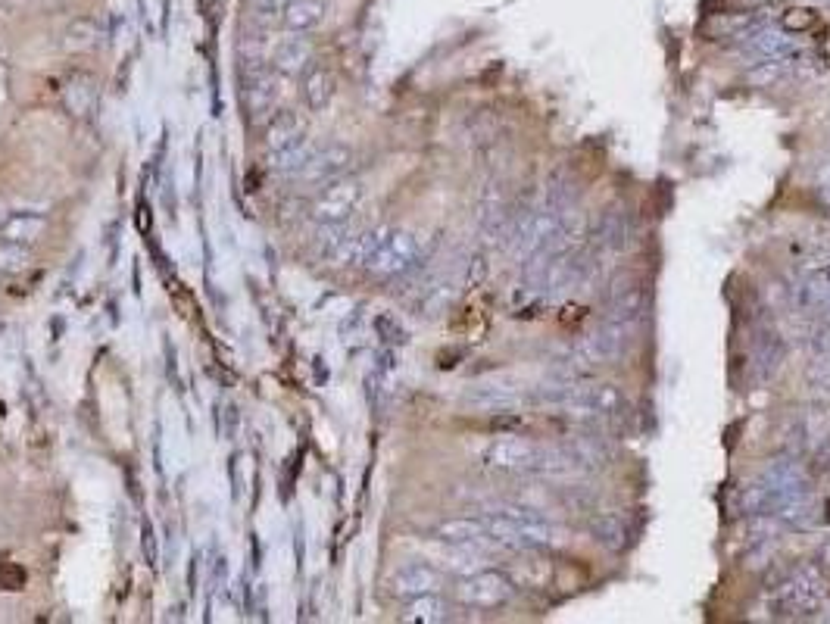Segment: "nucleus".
<instances>
[{
  "label": "nucleus",
  "mask_w": 830,
  "mask_h": 624,
  "mask_svg": "<svg viewBox=\"0 0 830 624\" xmlns=\"http://www.w3.org/2000/svg\"><path fill=\"white\" fill-rule=\"evenodd\" d=\"M787 66H790V57H784V60H765V63H759L756 69L749 72V85H756V88H771L777 78H781L784 72H787Z\"/></svg>",
  "instance_id": "nucleus-27"
},
{
  "label": "nucleus",
  "mask_w": 830,
  "mask_h": 624,
  "mask_svg": "<svg viewBox=\"0 0 830 624\" xmlns=\"http://www.w3.org/2000/svg\"><path fill=\"white\" fill-rule=\"evenodd\" d=\"M512 596V584L503 571L481 568L469 578H459L456 584V600L469 609H500Z\"/></svg>",
  "instance_id": "nucleus-5"
},
{
  "label": "nucleus",
  "mask_w": 830,
  "mask_h": 624,
  "mask_svg": "<svg viewBox=\"0 0 830 624\" xmlns=\"http://www.w3.org/2000/svg\"><path fill=\"white\" fill-rule=\"evenodd\" d=\"M362 197H366V185H362L359 178L337 175V178L325 181V188L316 194L313 206H309V216H313L316 225L350 222L353 213L359 210Z\"/></svg>",
  "instance_id": "nucleus-4"
},
{
  "label": "nucleus",
  "mask_w": 830,
  "mask_h": 624,
  "mask_svg": "<svg viewBox=\"0 0 830 624\" xmlns=\"http://www.w3.org/2000/svg\"><path fill=\"white\" fill-rule=\"evenodd\" d=\"M334 94H337V78L328 69H313L303 78V97H306V107L313 113H322L334 100Z\"/></svg>",
  "instance_id": "nucleus-21"
},
{
  "label": "nucleus",
  "mask_w": 830,
  "mask_h": 624,
  "mask_svg": "<svg viewBox=\"0 0 830 624\" xmlns=\"http://www.w3.org/2000/svg\"><path fill=\"white\" fill-rule=\"evenodd\" d=\"M465 403H472L478 409H494V412H506V409H518L528 403V394L512 381H478L465 390Z\"/></svg>",
  "instance_id": "nucleus-10"
},
{
  "label": "nucleus",
  "mask_w": 830,
  "mask_h": 624,
  "mask_svg": "<svg viewBox=\"0 0 830 624\" xmlns=\"http://www.w3.org/2000/svg\"><path fill=\"white\" fill-rule=\"evenodd\" d=\"M827 600V578L818 565H799L777 593V609L790 618L815 615Z\"/></svg>",
  "instance_id": "nucleus-3"
},
{
  "label": "nucleus",
  "mask_w": 830,
  "mask_h": 624,
  "mask_svg": "<svg viewBox=\"0 0 830 624\" xmlns=\"http://www.w3.org/2000/svg\"><path fill=\"white\" fill-rule=\"evenodd\" d=\"M640 278L634 275V272H618V275H612V281H609V291H606V303L609 300H615V297H621V294H628V291H634V288H640Z\"/></svg>",
  "instance_id": "nucleus-30"
},
{
  "label": "nucleus",
  "mask_w": 830,
  "mask_h": 624,
  "mask_svg": "<svg viewBox=\"0 0 830 624\" xmlns=\"http://www.w3.org/2000/svg\"><path fill=\"white\" fill-rule=\"evenodd\" d=\"M646 316V291L643 284L628 294H621L615 300H609V322H618V325H637L640 319Z\"/></svg>",
  "instance_id": "nucleus-24"
},
{
  "label": "nucleus",
  "mask_w": 830,
  "mask_h": 624,
  "mask_svg": "<svg viewBox=\"0 0 830 624\" xmlns=\"http://www.w3.org/2000/svg\"><path fill=\"white\" fill-rule=\"evenodd\" d=\"M32 266V247H22L13 241H0V272L19 275Z\"/></svg>",
  "instance_id": "nucleus-25"
},
{
  "label": "nucleus",
  "mask_w": 830,
  "mask_h": 624,
  "mask_svg": "<svg viewBox=\"0 0 830 624\" xmlns=\"http://www.w3.org/2000/svg\"><path fill=\"white\" fill-rule=\"evenodd\" d=\"M313 63V44L303 35H278L269 38V66L278 69L281 75H300Z\"/></svg>",
  "instance_id": "nucleus-9"
},
{
  "label": "nucleus",
  "mask_w": 830,
  "mask_h": 624,
  "mask_svg": "<svg viewBox=\"0 0 830 624\" xmlns=\"http://www.w3.org/2000/svg\"><path fill=\"white\" fill-rule=\"evenodd\" d=\"M590 537L609 553H625L631 543V531L625 525V518L615 512H600L596 518H590Z\"/></svg>",
  "instance_id": "nucleus-16"
},
{
  "label": "nucleus",
  "mask_w": 830,
  "mask_h": 624,
  "mask_svg": "<svg viewBox=\"0 0 830 624\" xmlns=\"http://www.w3.org/2000/svg\"><path fill=\"white\" fill-rule=\"evenodd\" d=\"M575 203H578V181L568 172H553L540 206H547L553 213H565V210H572Z\"/></svg>",
  "instance_id": "nucleus-23"
},
{
  "label": "nucleus",
  "mask_w": 830,
  "mask_h": 624,
  "mask_svg": "<svg viewBox=\"0 0 830 624\" xmlns=\"http://www.w3.org/2000/svg\"><path fill=\"white\" fill-rule=\"evenodd\" d=\"M440 587H444V575L428 562H406L391 578V590L400 600H412V596L422 593H440Z\"/></svg>",
  "instance_id": "nucleus-11"
},
{
  "label": "nucleus",
  "mask_w": 830,
  "mask_h": 624,
  "mask_svg": "<svg viewBox=\"0 0 830 624\" xmlns=\"http://www.w3.org/2000/svg\"><path fill=\"white\" fill-rule=\"evenodd\" d=\"M431 534L437 543H469V546L494 543L487 534L484 518H447V522L434 525Z\"/></svg>",
  "instance_id": "nucleus-15"
},
{
  "label": "nucleus",
  "mask_w": 830,
  "mask_h": 624,
  "mask_svg": "<svg viewBox=\"0 0 830 624\" xmlns=\"http://www.w3.org/2000/svg\"><path fill=\"white\" fill-rule=\"evenodd\" d=\"M494 428L497 431H506V434H525L531 428V419L515 409H506V412H497L494 415Z\"/></svg>",
  "instance_id": "nucleus-29"
},
{
  "label": "nucleus",
  "mask_w": 830,
  "mask_h": 624,
  "mask_svg": "<svg viewBox=\"0 0 830 624\" xmlns=\"http://www.w3.org/2000/svg\"><path fill=\"white\" fill-rule=\"evenodd\" d=\"M821 565H824V568H830V540L821 546Z\"/></svg>",
  "instance_id": "nucleus-35"
},
{
  "label": "nucleus",
  "mask_w": 830,
  "mask_h": 624,
  "mask_svg": "<svg viewBox=\"0 0 830 624\" xmlns=\"http://www.w3.org/2000/svg\"><path fill=\"white\" fill-rule=\"evenodd\" d=\"M437 562L456 578H469L484 568V556L478 553V546H469V543H440Z\"/></svg>",
  "instance_id": "nucleus-17"
},
{
  "label": "nucleus",
  "mask_w": 830,
  "mask_h": 624,
  "mask_svg": "<svg viewBox=\"0 0 830 624\" xmlns=\"http://www.w3.org/2000/svg\"><path fill=\"white\" fill-rule=\"evenodd\" d=\"M22 4H29V0H0V7H22Z\"/></svg>",
  "instance_id": "nucleus-36"
},
{
  "label": "nucleus",
  "mask_w": 830,
  "mask_h": 624,
  "mask_svg": "<svg viewBox=\"0 0 830 624\" xmlns=\"http://www.w3.org/2000/svg\"><path fill=\"white\" fill-rule=\"evenodd\" d=\"M781 366H784V341L771 325H765L756 331V344H752V369H756V381H771Z\"/></svg>",
  "instance_id": "nucleus-14"
},
{
  "label": "nucleus",
  "mask_w": 830,
  "mask_h": 624,
  "mask_svg": "<svg viewBox=\"0 0 830 624\" xmlns=\"http://www.w3.org/2000/svg\"><path fill=\"white\" fill-rule=\"evenodd\" d=\"M10 216H13V213H10V206H7V200H4V197H0V231H4V225L10 222Z\"/></svg>",
  "instance_id": "nucleus-34"
},
{
  "label": "nucleus",
  "mask_w": 830,
  "mask_h": 624,
  "mask_svg": "<svg viewBox=\"0 0 830 624\" xmlns=\"http://www.w3.org/2000/svg\"><path fill=\"white\" fill-rule=\"evenodd\" d=\"M815 194H818V200L830 210V163H824V166L815 172Z\"/></svg>",
  "instance_id": "nucleus-32"
},
{
  "label": "nucleus",
  "mask_w": 830,
  "mask_h": 624,
  "mask_svg": "<svg viewBox=\"0 0 830 624\" xmlns=\"http://www.w3.org/2000/svg\"><path fill=\"white\" fill-rule=\"evenodd\" d=\"M353 163V150L347 144H322V147H313L306 156V163L300 166V172L294 178L300 181H309V185H325V181L344 175Z\"/></svg>",
  "instance_id": "nucleus-6"
},
{
  "label": "nucleus",
  "mask_w": 830,
  "mask_h": 624,
  "mask_svg": "<svg viewBox=\"0 0 830 624\" xmlns=\"http://www.w3.org/2000/svg\"><path fill=\"white\" fill-rule=\"evenodd\" d=\"M253 7H256V16H259V19H266V22H278L281 7H284V0H253Z\"/></svg>",
  "instance_id": "nucleus-33"
},
{
  "label": "nucleus",
  "mask_w": 830,
  "mask_h": 624,
  "mask_svg": "<svg viewBox=\"0 0 830 624\" xmlns=\"http://www.w3.org/2000/svg\"><path fill=\"white\" fill-rule=\"evenodd\" d=\"M815 25H818V13H815V10H802V7H796V10H787V13L781 16V29H784L787 35L812 32Z\"/></svg>",
  "instance_id": "nucleus-28"
},
{
  "label": "nucleus",
  "mask_w": 830,
  "mask_h": 624,
  "mask_svg": "<svg viewBox=\"0 0 830 624\" xmlns=\"http://www.w3.org/2000/svg\"><path fill=\"white\" fill-rule=\"evenodd\" d=\"M47 228V219L38 216V213H13L10 222L4 225V241H13V244H22V247H32L41 241V234Z\"/></svg>",
  "instance_id": "nucleus-22"
},
{
  "label": "nucleus",
  "mask_w": 830,
  "mask_h": 624,
  "mask_svg": "<svg viewBox=\"0 0 830 624\" xmlns=\"http://www.w3.org/2000/svg\"><path fill=\"white\" fill-rule=\"evenodd\" d=\"M66 50H91L97 44V25L94 19H72L66 29Z\"/></svg>",
  "instance_id": "nucleus-26"
},
{
  "label": "nucleus",
  "mask_w": 830,
  "mask_h": 624,
  "mask_svg": "<svg viewBox=\"0 0 830 624\" xmlns=\"http://www.w3.org/2000/svg\"><path fill=\"white\" fill-rule=\"evenodd\" d=\"M331 19V4L328 0H284L278 25L284 32L294 35H313L325 29Z\"/></svg>",
  "instance_id": "nucleus-8"
},
{
  "label": "nucleus",
  "mask_w": 830,
  "mask_h": 624,
  "mask_svg": "<svg viewBox=\"0 0 830 624\" xmlns=\"http://www.w3.org/2000/svg\"><path fill=\"white\" fill-rule=\"evenodd\" d=\"M500 512L509 518V522L518 531H522V537L528 540L531 550H556V546L562 543V531L553 522H547V518H543L540 512H534L528 506H515V503L503 506Z\"/></svg>",
  "instance_id": "nucleus-7"
},
{
  "label": "nucleus",
  "mask_w": 830,
  "mask_h": 624,
  "mask_svg": "<svg viewBox=\"0 0 830 624\" xmlns=\"http://www.w3.org/2000/svg\"><path fill=\"white\" fill-rule=\"evenodd\" d=\"M793 306L799 312H827L830 309V278L809 275L793 288Z\"/></svg>",
  "instance_id": "nucleus-19"
},
{
  "label": "nucleus",
  "mask_w": 830,
  "mask_h": 624,
  "mask_svg": "<svg viewBox=\"0 0 830 624\" xmlns=\"http://www.w3.org/2000/svg\"><path fill=\"white\" fill-rule=\"evenodd\" d=\"M634 241V228H631V216L621 210V206H615V210L603 213L600 216V225L593 228L590 234V244L596 250H603V253H621V250H628Z\"/></svg>",
  "instance_id": "nucleus-13"
},
{
  "label": "nucleus",
  "mask_w": 830,
  "mask_h": 624,
  "mask_svg": "<svg viewBox=\"0 0 830 624\" xmlns=\"http://www.w3.org/2000/svg\"><path fill=\"white\" fill-rule=\"evenodd\" d=\"M746 47H749V54L765 57V60L793 57V41L787 38V32L784 29H768V25H756V29L746 35Z\"/></svg>",
  "instance_id": "nucleus-18"
},
{
  "label": "nucleus",
  "mask_w": 830,
  "mask_h": 624,
  "mask_svg": "<svg viewBox=\"0 0 830 624\" xmlns=\"http://www.w3.org/2000/svg\"><path fill=\"white\" fill-rule=\"evenodd\" d=\"M425 256V244L415 231H406V228H391L387 234V241L378 247V253L369 259V272L375 278H403L409 272L419 269Z\"/></svg>",
  "instance_id": "nucleus-2"
},
{
  "label": "nucleus",
  "mask_w": 830,
  "mask_h": 624,
  "mask_svg": "<svg viewBox=\"0 0 830 624\" xmlns=\"http://www.w3.org/2000/svg\"><path fill=\"white\" fill-rule=\"evenodd\" d=\"M484 465L497 468V472L512 475H565L575 472V462L568 459L565 447H547L537 444L522 434H503L490 440L484 450Z\"/></svg>",
  "instance_id": "nucleus-1"
},
{
  "label": "nucleus",
  "mask_w": 830,
  "mask_h": 624,
  "mask_svg": "<svg viewBox=\"0 0 830 624\" xmlns=\"http://www.w3.org/2000/svg\"><path fill=\"white\" fill-rule=\"evenodd\" d=\"M309 135H306V119L294 110H281L269 119L266 125V153L275 156V153H288V150H297L300 144H306Z\"/></svg>",
  "instance_id": "nucleus-12"
},
{
  "label": "nucleus",
  "mask_w": 830,
  "mask_h": 624,
  "mask_svg": "<svg viewBox=\"0 0 830 624\" xmlns=\"http://www.w3.org/2000/svg\"><path fill=\"white\" fill-rule=\"evenodd\" d=\"M378 331H381V337H384L387 344H403V341H406L403 328H400L391 316H381V319H378Z\"/></svg>",
  "instance_id": "nucleus-31"
},
{
  "label": "nucleus",
  "mask_w": 830,
  "mask_h": 624,
  "mask_svg": "<svg viewBox=\"0 0 830 624\" xmlns=\"http://www.w3.org/2000/svg\"><path fill=\"white\" fill-rule=\"evenodd\" d=\"M821 54H824V60H827V63H830V41H827V44H824V47H821Z\"/></svg>",
  "instance_id": "nucleus-37"
},
{
  "label": "nucleus",
  "mask_w": 830,
  "mask_h": 624,
  "mask_svg": "<svg viewBox=\"0 0 830 624\" xmlns=\"http://www.w3.org/2000/svg\"><path fill=\"white\" fill-rule=\"evenodd\" d=\"M450 618V606L440 600L437 593H422V596H412L406 600L403 612H400V621H409V624H440Z\"/></svg>",
  "instance_id": "nucleus-20"
}]
</instances>
